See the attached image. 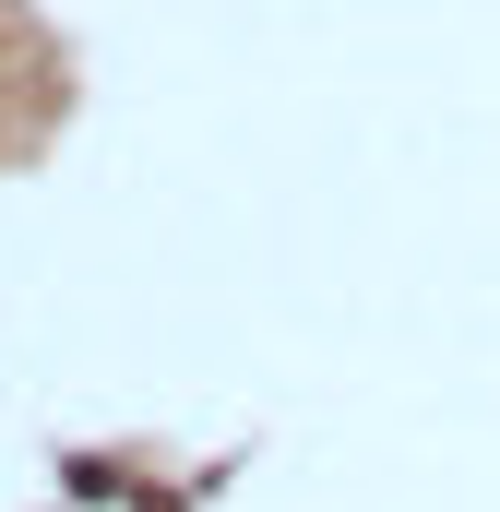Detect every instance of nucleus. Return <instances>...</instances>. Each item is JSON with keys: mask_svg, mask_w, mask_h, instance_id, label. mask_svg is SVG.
Masks as SVG:
<instances>
[]
</instances>
